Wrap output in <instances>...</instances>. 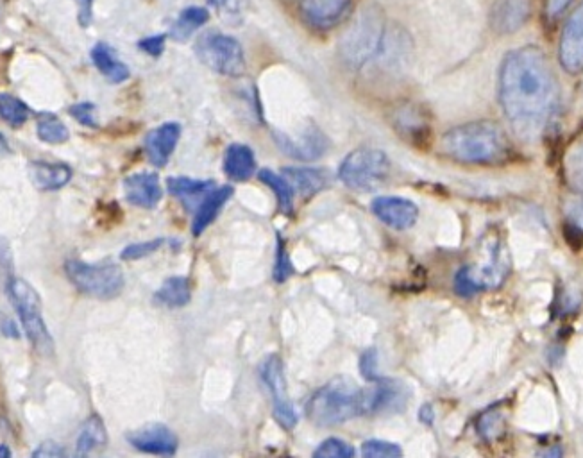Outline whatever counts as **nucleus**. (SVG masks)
Segmentation results:
<instances>
[{
  "mask_svg": "<svg viewBox=\"0 0 583 458\" xmlns=\"http://www.w3.org/2000/svg\"><path fill=\"white\" fill-rule=\"evenodd\" d=\"M499 102L521 138L532 140L544 133L560 102L557 74L546 52L530 45L505 56L499 68Z\"/></svg>",
  "mask_w": 583,
  "mask_h": 458,
  "instance_id": "nucleus-1",
  "label": "nucleus"
},
{
  "mask_svg": "<svg viewBox=\"0 0 583 458\" xmlns=\"http://www.w3.org/2000/svg\"><path fill=\"white\" fill-rule=\"evenodd\" d=\"M403 403V389L396 383L376 380L374 387H358L349 378H335L313 394L306 416L317 426H337L355 417L398 410Z\"/></svg>",
  "mask_w": 583,
  "mask_h": 458,
  "instance_id": "nucleus-2",
  "label": "nucleus"
},
{
  "mask_svg": "<svg viewBox=\"0 0 583 458\" xmlns=\"http://www.w3.org/2000/svg\"><path fill=\"white\" fill-rule=\"evenodd\" d=\"M442 149L467 165H499L510 156V140L496 122L478 120L448 131L442 136Z\"/></svg>",
  "mask_w": 583,
  "mask_h": 458,
  "instance_id": "nucleus-3",
  "label": "nucleus"
},
{
  "mask_svg": "<svg viewBox=\"0 0 583 458\" xmlns=\"http://www.w3.org/2000/svg\"><path fill=\"white\" fill-rule=\"evenodd\" d=\"M389 34L381 9L365 6L356 13L338 42L340 58L353 70H362L371 63H378L387 49Z\"/></svg>",
  "mask_w": 583,
  "mask_h": 458,
  "instance_id": "nucleus-4",
  "label": "nucleus"
},
{
  "mask_svg": "<svg viewBox=\"0 0 583 458\" xmlns=\"http://www.w3.org/2000/svg\"><path fill=\"white\" fill-rule=\"evenodd\" d=\"M510 272L508 249L498 231H489L480 242V260L465 265L455 276L458 296L471 297L482 290L496 289Z\"/></svg>",
  "mask_w": 583,
  "mask_h": 458,
  "instance_id": "nucleus-5",
  "label": "nucleus"
},
{
  "mask_svg": "<svg viewBox=\"0 0 583 458\" xmlns=\"http://www.w3.org/2000/svg\"><path fill=\"white\" fill-rule=\"evenodd\" d=\"M390 172L392 165L387 154L380 149L360 147L340 163L338 178L346 187L358 192H374L389 181Z\"/></svg>",
  "mask_w": 583,
  "mask_h": 458,
  "instance_id": "nucleus-6",
  "label": "nucleus"
},
{
  "mask_svg": "<svg viewBox=\"0 0 583 458\" xmlns=\"http://www.w3.org/2000/svg\"><path fill=\"white\" fill-rule=\"evenodd\" d=\"M6 289L33 348L42 355H52L54 342L47 324L43 321L42 301L38 292L26 280L20 278H9Z\"/></svg>",
  "mask_w": 583,
  "mask_h": 458,
  "instance_id": "nucleus-7",
  "label": "nucleus"
},
{
  "mask_svg": "<svg viewBox=\"0 0 583 458\" xmlns=\"http://www.w3.org/2000/svg\"><path fill=\"white\" fill-rule=\"evenodd\" d=\"M65 272L70 283L79 292L95 299H113L120 296L126 280L117 263H85L81 260H67Z\"/></svg>",
  "mask_w": 583,
  "mask_h": 458,
  "instance_id": "nucleus-8",
  "label": "nucleus"
},
{
  "mask_svg": "<svg viewBox=\"0 0 583 458\" xmlns=\"http://www.w3.org/2000/svg\"><path fill=\"white\" fill-rule=\"evenodd\" d=\"M195 54L203 65L220 76L240 77L246 72V54L237 38L229 34L206 33L195 43Z\"/></svg>",
  "mask_w": 583,
  "mask_h": 458,
  "instance_id": "nucleus-9",
  "label": "nucleus"
},
{
  "mask_svg": "<svg viewBox=\"0 0 583 458\" xmlns=\"http://www.w3.org/2000/svg\"><path fill=\"white\" fill-rule=\"evenodd\" d=\"M260 376L272 398V414L283 430L290 432L297 425V412L288 398L287 382L281 358L272 355L260 367Z\"/></svg>",
  "mask_w": 583,
  "mask_h": 458,
  "instance_id": "nucleus-10",
  "label": "nucleus"
},
{
  "mask_svg": "<svg viewBox=\"0 0 583 458\" xmlns=\"http://www.w3.org/2000/svg\"><path fill=\"white\" fill-rule=\"evenodd\" d=\"M567 188V221L571 228L583 233V133L569 147L564 162Z\"/></svg>",
  "mask_w": 583,
  "mask_h": 458,
  "instance_id": "nucleus-11",
  "label": "nucleus"
},
{
  "mask_svg": "<svg viewBox=\"0 0 583 458\" xmlns=\"http://www.w3.org/2000/svg\"><path fill=\"white\" fill-rule=\"evenodd\" d=\"M274 142L283 153L301 160V162H312L328 153L330 140L322 133L317 126H306L296 135H288L283 131H274Z\"/></svg>",
  "mask_w": 583,
  "mask_h": 458,
  "instance_id": "nucleus-12",
  "label": "nucleus"
},
{
  "mask_svg": "<svg viewBox=\"0 0 583 458\" xmlns=\"http://www.w3.org/2000/svg\"><path fill=\"white\" fill-rule=\"evenodd\" d=\"M558 60L569 74L583 72V2L567 18L560 34Z\"/></svg>",
  "mask_w": 583,
  "mask_h": 458,
  "instance_id": "nucleus-13",
  "label": "nucleus"
},
{
  "mask_svg": "<svg viewBox=\"0 0 583 458\" xmlns=\"http://www.w3.org/2000/svg\"><path fill=\"white\" fill-rule=\"evenodd\" d=\"M127 442L142 453L172 457L178 451V437L176 433L165 425H149L138 428L126 435Z\"/></svg>",
  "mask_w": 583,
  "mask_h": 458,
  "instance_id": "nucleus-14",
  "label": "nucleus"
},
{
  "mask_svg": "<svg viewBox=\"0 0 583 458\" xmlns=\"http://www.w3.org/2000/svg\"><path fill=\"white\" fill-rule=\"evenodd\" d=\"M532 0H496L489 15L492 31L501 36L514 34L530 20Z\"/></svg>",
  "mask_w": 583,
  "mask_h": 458,
  "instance_id": "nucleus-15",
  "label": "nucleus"
},
{
  "mask_svg": "<svg viewBox=\"0 0 583 458\" xmlns=\"http://www.w3.org/2000/svg\"><path fill=\"white\" fill-rule=\"evenodd\" d=\"M371 210L383 224L399 231L412 228L419 219L417 204L403 197H376Z\"/></svg>",
  "mask_w": 583,
  "mask_h": 458,
  "instance_id": "nucleus-16",
  "label": "nucleus"
},
{
  "mask_svg": "<svg viewBox=\"0 0 583 458\" xmlns=\"http://www.w3.org/2000/svg\"><path fill=\"white\" fill-rule=\"evenodd\" d=\"M351 0H301V17L317 31H328L346 17Z\"/></svg>",
  "mask_w": 583,
  "mask_h": 458,
  "instance_id": "nucleus-17",
  "label": "nucleus"
},
{
  "mask_svg": "<svg viewBox=\"0 0 583 458\" xmlns=\"http://www.w3.org/2000/svg\"><path fill=\"white\" fill-rule=\"evenodd\" d=\"M179 138H181V126L176 122H167L160 128L153 129L149 135L145 136L144 144L149 162L158 169L165 167L178 147Z\"/></svg>",
  "mask_w": 583,
  "mask_h": 458,
  "instance_id": "nucleus-18",
  "label": "nucleus"
},
{
  "mask_svg": "<svg viewBox=\"0 0 583 458\" xmlns=\"http://www.w3.org/2000/svg\"><path fill=\"white\" fill-rule=\"evenodd\" d=\"M124 192L131 204L145 210H153L163 197L160 178L154 172H138L124 179Z\"/></svg>",
  "mask_w": 583,
  "mask_h": 458,
  "instance_id": "nucleus-19",
  "label": "nucleus"
},
{
  "mask_svg": "<svg viewBox=\"0 0 583 458\" xmlns=\"http://www.w3.org/2000/svg\"><path fill=\"white\" fill-rule=\"evenodd\" d=\"M167 187L174 197H178L186 212L195 213L204 197L208 196L215 188L213 181H201V179L169 178Z\"/></svg>",
  "mask_w": 583,
  "mask_h": 458,
  "instance_id": "nucleus-20",
  "label": "nucleus"
},
{
  "mask_svg": "<svg viewBox=\"0 0 583 458\" xmlns=\"http://www.w3.org/2000/svg\"><path fill=\"white\" fill-rule=\"evenodd\" d=\"M231 196H233V188L215 187L208 196L204 197L203 203L199 204V208L195 210L194 221H192V233L195 237L203 235L204 231L212 226L222 206L228 203Z\"/></svg>",
  "mask_w": 583,
  "mask_h": 458,
  "instance_id": "nucleus-21",
  "label": "nucleus"
},
{
  "mask_svg": "<svg viewBox=\"0 0 583 458\" xmlns=\"http://www.w3.org/2000/svg\"><path fill=\"white\" fill-rule=\"evenodd\" d=\"M29 174L34 185L45 192L67 187L72 179V169L65 163L33 162L29 165Z\"/></svg>",
  "mask_w": 583,
  "mask_h": 458,
  "instance_id": "nucleus-22",
  "label": "nucleus"
},
{
  "mask_svg": "<svg viewBox=\"0 0 583 458\" xmlns=\"http://www.w3.org/2000/svg\"><path fill=\"white\" fill-rule=\"evenodd\" d=\"M256 170V158L249 145L231 144L224 154V172L233 181H247Z\"/></svg>",
  "mask_w": 583,
  "mask_h": 458,
  "instance_id": "nucleus-23",
  "label": "nucleus"
},
{
  "mask_svg": "<svg viewBox=\"0 0 583 458\" xmlns=\"http://www.w3.org/2000/svg\"><path fill=\"white\" fill-rule=\"evenodd\" d=\"M93 65L106 77L111 83H124L131 76L126 63L117 58L115 51L111 49L108 43H97L92 49Z\"/></svg>",
  "mask_w": 583,
  "mask_h": 458,
  "instance_id": "nucleus-24",
  "label": "nucleus"
},
{
  "mask_svg": "<svg viewBox=\"0 0 583 458\" xmlns=\"http://www.w3.org/2000/svg\"><path fill=\"white\" fill-rule=\"evenodd\" d=\"M394 126H396V131L410 142H419V140L423 142L424 135L428 133V122L414 104H406L396 111Z\"/></svg>",
  "mask_w": 583,
  "mask_h": 458,
  "instance_id": "nucleus-25",
  "label": "nucleus"
},
{
  "mask_svg": "<svg viewBox=\"0 0 583 458\" xmlns=\"http://www.w3.org/2000/svg\"><path fill=\"white\" fill-rule=\"evenodd\" d=\"M283 176L288 179L294 192H299L303 197L315 196L317 192H321L322 188L328 185V176L324 170L287 167V169H283Z\"/></svg>",
  "mask_w": 583,
  "mask_h": 458,
  "instance_id": "nucleus-26",
  "label": "nucleus"
},
{
  "mask_svg": "<svg viewBox=\"0 0 583 458\" xmlns=\"http://www.w3.org/2000/svg\"><path fill=\"white\" fill-rule=\"evenodd\" d=\"M106 444H108L106 426L102 423L101 417L93 414V416L86 419L85 425H83L81 432H79L76 455L77 457H86V455H90L93 451L102 450Z\"/></svg>",
  "mask_w": 583,
  "mask_h": 458,
  "instance_id": "nucleus-27",
  "label": "nucleus"
},
{
  "mask_svg": "<svg viewBox=\"0 0 583 458\" xmlns=\"http://www.w3.org/2000/svg\"><path fill=\"white\" fill-rule=\"evenodd\" d=\"M190 299H192V287L185 276L169 278L154 294V303L167 306V308H181L188 305Z\"/></svg>",
  "mask_w": 583,
  "mask_h": 458,
  "instance_id": "nucleus-28",
  "label": "nucleus"
},
{
  "mask_svg": "<svg viewBox=\"0 0 583 458\" xmlns=\"http://www.w3.org/2000/svg\"><path fill=\"white\" fill-rule=\"evenodd\" d=\"M210 20V11L203 6H188L179 13L174 26L170 27V38L176 42H186L192 34Z\"/></svg>",
  "mask_w": 583,
  "mask_h": 458,
  "instance_id": "nucleus-29",
  "label": "nucleus"
},
{
  "mask_svg": "<svg viewBox=\"0 0 583 458\" xmlns=\"http://www.w3.org/2000/svg\"><path fill=\"white\" fill-rule=\"evenodd\" d=\"M258 178L278 197L279 212L290 215L294 212V188L288 183V179L281 174L272 172L271 169L260 170Z\"/></svg>",
  "mask_w": 583,
  "mask_h": 458,
  "instance_id": "nucleus-30",
  "label": "nucleus"
},
{
  "mask_svg": "<svg viewBox=\"0 0 583 458\" xmlns=\"http://www.w3.org/2000/svg\"><path fill=\"white\" fill-rule=\"evenodd\" d=\"M27 104L11 94H0V119L11 128H22L29 119Z\"/></svg>",
  "mask_w": 583,
  "mask_h": 458,
  "instance_id": "nucleus-31",
  "label": "nucleus"
},
{
  "mask_svg": "<svg viewBox=\"0 0 583 458\" xmlns=\"http://www.w3.org/2000/svg\"><path fill=\"white\" fill-rule=\"evenodd\" d=\"M38 138L45 144H65L70 133L67 126L52 113H43L38 119Z\"/></svg>",
  "mask_w": 583,
  "mask_h": 458,
  "instance_id": "nucleus-32",
  "label": "nucleus"
},
{
  "mask_svg": "<svg viewBox=\"0 0 583 458\" xmlns=\"http://www.w3.org/2000/svg\"><path fill=\"white\" fill-rule=\"evenodd\" d=\"M315 458H351L355 457V448L349 446L346 441L342 439H326L321 446L313 453Z\"/></svg>",
  "mask_w": 583,
  "mask_h": 458,
  "instance_id": "nucleus-33",
  "label": "nucleus"
},
{
  "mask_svg": "<svg viewBox=\"0 0 583 458\" xmlns=\"http://www.w3.org/2000/svg\"><path fill=\"white\" fill-rule=\"evenodd\" d=\"M362 455L367 458H399L403 455V451L394 442L372 439V441L364 442Z\"/></svg>",
  "mask_w": 583,
  "mask_h": 458,
  "instance_id": "nucleus-34",
  "label": "nucleus"
},
{
  "mask_svg": "<svg viewBox=\"0 0 583 458\" xmlns=\"http://www.w3.org/2000/svg\"><path fill=\"white\" fill-rule=\"evenodd\" d=\"M294 274V267L288 258L287 247L283 238L278 237V247H276V267H274V280L278 283L287 281Z\"/></svg>",
  "mask_w": 583,
  "mask_h": 458,
  "instance_id": "nucleus-35",
  "label": "nucleus"
},
{
  "mask_svg": "<svg viewBox=\"0 0 583 458\" xmlns=\"http://www.w3.org/2000/svg\"><path fill=\"white\" fill-rule=\"evenodd\" d=\"M165 244L163 238L158 240H151V242H140V244H131L122 251V260H140L145 256L153 255L161 246Z\"/></svg>",
  "mask_w": 583,
  "mask_h": 458,
  "instance_id": "nucleus-36",
  "label": "nucleus"
},
{
  "mask_svg": "<svg viewBox=\"0 0 583 458\" xmlns=\"http://www.w3.org/2000/svg\"><path fill=\"white\" fill-rule=\"evenodd\" d=\"M70 115L86 128H97V120H95V104L92 102H79L70 108Z\"/></svg>",
  "mask_w": 583,
  "mask_h": 458,
  "instance_id": "nucleus-37",
  "label": "nucleus"
},
{
  "mask_svg": "<svg viewBox=\"0 0 583 458\" xmlns=\"http://www.w3.org/2000/svg\"><path fill=\"white\" fill-rule=\"evenodd\" d=\"M571 2L573 0H544L542 2V17L548 24H555L566 13Z\"/></svg>",
  "mask_w": 583,
  "mask_h": 458,
  "instance_id": "nucleus-38",
  "label": "nucleus"
},
{
  "mask_svg": "<svg viewBox=\"0 0 583 458\" xmlns=\"http://www.w3.org/2000/svg\"><path fill=\"white\" fill-rule=\"evenodd\" d=\"M165 42H167V34H154V36H147L144 40H140L138 47L153 56V58H158L165 51Z\"/></svg>",
  "mask_w": 583,
  "mask_h": 458,
  "instance_id": "nucleus-39",
  "label": "nucleus"
},
{
  "mask_svg": "<svg viewBox=\"0 0 583 458\" xmlns=\"http://www.w3.org/2000/svg\"><path fill=\"white\" fill-rule=\"evenodd\" d=\"M499 428H501V414L487 412L478 421V430H480L485 439H492L498 433Z\"/></svg>",
  "mask_w": 583,
  "mask_h": 458,
  "instance_id": "nucleus-40",
  "label": "nucleus"
},
{
  "mask_svg": "<svg viewBox=\"0 0 583 458\" xmlns=\"http://www.w3.org/2000/svg\"><path fill=\"white\" fill-rule=\"evenodd\" d=\"M360 369H362V374H364L367 380H380L378 378V373H376V351L374 349H369L365 351L362 355V360H360Z\"/></svg>",
  "mask_w": 583,
  "mask_h": 458,
  "instance_id": "nucleus-41",
  "label": "nucleus"
},
{
  "mask_svg": "<svg viewBox=\"0 0 583 458\" xmlns=\"http://www.w3.org/2000/svg\"><path fill=\"white\" fill-rule=\"evenodd\" d=\"M33 457L34 458L65 457V450L61 448L60 444H56V442H43V444H40V448L34 451Z\"/></svg>",
  "mask_w": 583,
  "mask_h": 458,
  "instance_id": "nucleus-42",
  "label": "nucleus"
},
{
  "mask_svg": "<svg viewBox=\"0 0 583 458\" xmlns=\"http://www.w3.org/2000/svg\"><path fill=\"white\" fill-rule=\"evenodd\" d=\"M79 6V24L88 27L92 24L93 18V0H76Z\"/></svg>",
  "mask_w": 583,
  "mask_h": 458,
  "instance_id": "nucleus-43",
  "label": "nucleus"
},
{
  "mask_svg": "<svg viewBox=\"0 0 583 458\" xmlns=\"http://www.w3.org/2000/svg\"><path fill=\"white\" fill-rule=\"evenodd\" d=\"M212 8L217 9L220 13L224 15H235L238 9H240V2L242 0H208Z\"/></svg>",
  "mask_w": 583,
  "mask_h": 458,
  "instance_id": "nucleus-44",
  "label": "nucleus"
},
{
  "mask_svg": "<svg viewBox=\"0 0 583 458\" xmlns=\"http://www.w3.org/2000/svg\"><path fill=\"white\" fill-rule=\"evenodd\" d=\"M419 419L424 421L426 425H430L431 421H433V412H431L430 405H426V407H423L421 410H419Z\"/></svg>",
  "mask_w": 583,
  "mask_h": 458,
  "instance_id": "nucleus-45",
  "label": "nucleus"
},
{
  "mask_svg": "<svg viewBox=\"0 0 583 458\" xmlns=\"http://www.w3.org/2000/svg\"><path fill=\"white\" fill-rule=\"evenodd\" d=\"M11 457V451H9L8 446H4V444H0V458H9Z\"/></svg>",
  "mask_w": 583,
  "mask_h": 458,
  "instance_id": "nucleus-46",
  "label": "nucleus"
},
{
  "mask_svg": "<svg viewBox=\"0 0 583 458\" xmlns=\"http://www.w3.org/2000/svg\"><path fill=\"white\" fill-rule=\"evenodd\" d=\"M0 151H4V153H9L8 142L4 140V136L0 135Z\"/></svg>",
  "mask_w": 583,
  "mask_h": 458,
  "instance_id": "nucleus-47",
  "label": "nucleus"
}]
</instances>
